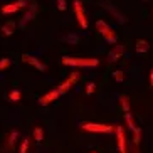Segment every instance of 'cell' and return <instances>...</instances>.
<instances>
[{
  "mask_svg": "<svg viewBox=\"0 0 153 153\" xmlns=\"http://www.w3.org/2000/svg\"><path fill=\"white\" fill-rule=\"evenodd\" d=\"M62 64L64 66H71V68H94L99 64V59L93 57H69L62 56Z\"/></svg>",
  "mask_w": 153,
  "mask_h": 153,
  "instance_id": "6da1fadb",
  "label": "cell"
},
{
  "mask_svg": "<svg viewBox=\"0 0 153 153\" xmlns=\"http://www.w3.org/2000/svg\"><path fill=\"white\" fill-rule=\"evenodd\" d=\"M81 128L84 131H91V133H111V131H116L114 126L103 125V123H82Z\"/></svg>",
  "mask_w": 153,
  "mask_h": 153,
  "instance_id": "7a4b0ae2",
  "label": "cell"
},
{
  "mask_svg": "<svg viewBox=\"0 0 153 153\" xmlns=\"http://www.w3.org/2000/svg\"><path fill=\"white\" fill-rule=\"evenodd\" d=\"M101 7H103L104 10H108L109 14H111L113 17L116 19V20H118L120 24H126V22H128V19H126L125 15H123L121 12H120V10H118L116 7H114V5H113L111 2H109V0H103V2H101Z\"/></svg>",
  "mask_w": 153,
  "mask_h": 153,
  "instance_id": "3957f363",
  "label": "cell"
},
{
  "mask_svg": "<svg viewBox=\"0 0 153 153\" xmlns=\"http://www.w3.org/2000/svg\"><path fill=\"white\" fill-rule=\"evenodd\" d=\"M74 14L77 17V24L81 25L82 29H88V19H86V14H84V9H82V4L81 0H74Z\"/></svg>",
  "mask_w": 153,
  "mask_h": 153,
  "instance_id": "277c9868",
  "label": "cell"
},
{
  "mask_svg": "<svg viewBox=\"0 0 153 153\" xmlns=\"http://www.w3.org/2000/svg\"><path fill=\"white\" fill-rule=\"evenodd\" d=\"M27 5V0H17V2H12V4H7L2 7V14L4 15H10V14H15L17 10H20L22 7Z\"/></svg>",
  "mask_w": 153,
  "mask_h": 153,
  "instance_id": "5b68a950",
  "label": "cell"
},
{
  "mask_svg": "<svg viewBox=\"0 0 153 153\" xmlns=\"http://www.w3.org/2000/svg\"><path fill=\"white\" fill-rule=\"evenodd\" d=\"M36 14H37V4H30V5H29V10L24 14L22 20L19 22V27H20V29H25V25H27L30 20H34Z\"/></svg>",
  "mask_w": 153,
  "mask_h": 153,
  "instance_id": "8992f818",
  "label": "cell"
},
{
  "mask_svg": "<svg viewBox=\"0 0 153 153\" xmlns=\"http://www.w3.org/2000/svg\"><path fill=\"white\" fill-rule=\"evenodd\" d=\"M22 61H24V62H27V64H30V66H34V68L39 69L41 72H44L45 69H47V68H45V64H44V62H41V61H39L37 57H34V56L24 54V56H22Z\"/></svg>",
  "mask_w": 153,
  "mask_h": 153,
  "instance_id": "52a82bcc",
  "label": "cell"
},
{
  "mask_svg": "<svg viewBox=\"0 0 153 153\" xmlns=\"http://www.w3.org/2000/svg\"><path fill=\"white\" fill-rule=\"evenodd\" d=\"M59 96H61L59 89H52V91H49L47 94H44L41 99H39V104H41V106H47V104H51L52 101H56Z\"/></svg>",
  "mask_w": 153,
  "mask_h": 153,
  "instance_id": "ba28073f",
  "label": "cell"
},
{
  "mask_svg": "<svg viewBox=\"0 0 153 153\" xmlns=\"http://www.w3.org/2000/svg\"><path fill=\"white\" fill-rule=\"evenodd\" d=\"M77 79H79V74H77V72H72V74H71V77H69V79H66V81H64L62 84H61V86L57 88V89H59V93H61V94H64V93H68V91L71 89V86L74 84V82H76Z\"/></svg>",
  "mask_w": 153,
  "mask_h": 153,
  "instance_id": "9c48e42d",
  "label": "cell"
},
{
  "mask_svg": "<svg viewBox=\"0 0 153 153\" xmlns=\"http://www.w3.org/2000/svg\"><path fill=\"white\" fill-rule=\"evenodd\" d=\"M123 52H125V45H116L114 49L109 51V54H108V62H116L118 59L123 56Z\"/></svg>",
  "mask_w": 153,
  "mask_h": 153,
  "instance_id": "30bf717a",
  "label": "cell"
},
{
  "mask_svg": "<svg viewBox=\"0 0 153 153\" xmlns=\"http://www.w3.org/2000/svg\"><path fill=\"white\" fill-rule=\"evenodd\" d=\"M116 138H118V150L120 152H125L126 150V138H125L123 126H116Z\"/></svg>",
  "mask_w": 153,
  "mask_h": 153,
  "instance_id": "8fae6325",
  "label": "cell"
},
{
  "mask_svg": "<svg viewBox=\"0 0 153 153\" xmlns=\"http://www.w3.org/2000/svg\"><path fill=\"white\" fill-rule=\"evenodd\" d=\"M15 27H17V25H15L14 20H9V22H5L4 25H2V29H0V34H2L4 37H9V36H12V34L15 32Z\"/></svg>",
  "mask_w": 153,
  "mask_h": 153,
  "instance_id": "7c38bea8",
  "label": "cell"
},
{
  "mask_svg": "<svg viewBox=\"0 0 153 153\" xmlns=\"http://www.w3.org/2000/svg\"><path fill=\"white\" fill-rule=\"evenodd\" d=\"M135 51L138 52V54H145V52H148L150 51V44L145 39H138L135 44Z\"/></svg>",
  "mask_w": 153,
  "mask_h": 153,
  "instance_id": "4fadbf2b",
  "label": "cell"
},
{
  "mask_svg": "<svg viewBox=\"0 0 153 153\" xmlns=\"http://www.w3.org/2000/svg\"><path fill=\"white\" fill-rule=\"evenodd\" d=\"M64 42H68L69 45H77L79 44V36L74 34V32H69V34L64 36Z\"/></svg>",
  "mask_w": 153,
  "mask_h": 153,
  "instance_id": "5bb4252c",
  "label": "cell"
},
{
  "mask_svg": "<svg viewBox=\"0 0 153 153\" xmlns=\"http://www.w3.org/2000/svg\"><path fill=\"white\" fill-rule=\"evenodd\" d=\"M103 37H104V41L108 42V44H116V42H118V37H116V34H114L113 29H109L108 32H104Z\"/></svg>",
  "mask_w": 153,
  "mask_h": 153,
  "instance_id": "9a60e30c",
  "label": "cell"
},
{
  "mask_svg": "<svg viewBox=\"0 0 153 153\" xmlns=\"http://www.w3.org/2000/svg\"><path fill=\"white\" fill-rule=\"evenodd\" d=\"M109 29H111V27H109V25L104 22V20H98V22H96V30H98L101 36H103L104 32H108Z\"/></svg>",
  "mask_w": 153,
  "mask_h": 153,
  "instance_id": "2e32d148",
  "label": "cell"
},
{
  "mask_svg": "<svg viewBox=\"0 0 153 153\" xmlns=\"http://www.w3.org/2000/svg\"><path fill=\"white\" fill-rule=\"evenodd\" d=\"M125 120H126V126H128V130L135 131L138 126L135 125V121H133V116H131L130 113H125Z\"/></svg>",
  "mask_w": 153,
  "mask_h": 153,
  "instance_id": "e0dca14e",
  "label": "cell"
},
{
  "mask_svg": "<svg viewBox=\"0 0 153 153\" xmlns=\"http://www.w3.org/2000/svg\"><path fill=\"white\" fill-rule=\"evenodd\" d=\"M120 104H121V108L125 113H130V101H128V96H120Z\"/></svg>",
  "mask_w": 153,
  "mask_h": 153,
  "instance_id": "ac0fdd59",
  "label": "cell"
},
{
  "mask_svg": "<svg viewBox=\"0 0 153 153\" xmlns=\"http://www.w3.org/2000/svg\"><path fill=\"white\" fill-rule=\"evenodd\" d=\"M140 141H141V130L136 128V130L133 131V145H135V148H138Z\"/></svg>",
  "mask_w": 153,
  "mask_h": 153,
  "instance_id": "d6986e66",
  "label": "cell"
},
{
  "mask_svg": "<svg viewBox=\"0 0 153 153\" xmlns=\"http://www.w3.org/2000/svg\"><path fill=\"white\" fill-rule=\"evenodd\" d=\"M34 140H36V141H39V143L44 140V130H42L41 126H37L36 130H34Z\"/></svg>",
  "mask_w": 153,
  "mask_h": 153,
  "instance_id": "ffe728a7",
  "label": "cell"
},
{
  "mask_svg": "<svg viewBox=\"0 0 153 153\" xmlns=\"http://www.w3.org/2000/svg\"><path fill=\"white\" fill-rule=\"evenodd\" d=\"M9 99H10V101H14V103L20 101V91H19V89L10 91V93H9Z\"/></svg>",
  "mask_w": 153,
  "mask_h": 153,
  "instance_id": "44dd1931",
  "label": "cell"
},
{
  "mask_svg": "<svg viewBox=\"0 0 153 153\" xmlns=\"http://www.w3.org/2000/svg\"><path fill=\"white\" fill-rule=\"evenodd\" d=\"M17 138H19V133H17V131H12L10 136H9V146H14L15 141H17Z\"/></svg>",
  "mask_w": 153,
  "mask_h": 153,
  "instance_id": "7402d4cb",
  "label": "cell"
},
{
  "mask_svg": "<svg viewBox=\"0 0 153 153\" xmlns=\"http://www.w3.org/2000/svg\"><path fill=\"white\" fill-rule=\"evenodd\" d=\"M9 66H10V59H7V57H2V59H0V71L7 69Z\"/></svg>",
  "mask_w": 153,
  "mask_h": 153,
  "instance_id": "603a6c76",
  "label": "cell"
},
{
  "mask_svg": "<svg viewBox=\"0 0 153 153\" xmlns=\"http://www.w3.org/2000/svg\"><path fill=\"white\" fill-rule=\"evenodd\" d=\"M114 79H116L118 82H123V79H125V74H123V71H114Z\"/></svg>",
  "mask_w": 153,
  "mask_h": 153,
  "instance_id": "cb8c5ba5",
  "label": "cell"
},
{
  "mask_svg": "<svg viewBox=\"0 0 153 153\" xmlns=\"http://www.w3.org/2000/svg\"><path fill=\"white\" fill-rule=\"evenodd\" d=\"M94 88H96L94 82H88V84H86V93H88V94H93V93H94Z\"/></svg>",
  "mask_w": 153,
  "mask_h": 153,
  "instance_id": "d4e9b609",
  "label": "cell"
},
{
  "mask_svg": "<svg viewBox=\"0 0 153 153\" xmlns=\"http://www.w3.org/2000/svg\"><path fill=\"white\" fill-rule=\"evenodd\" d=\"M56 2H57V9L59 10H66L68 9V2H66V0H56Z\"/></svg>",
  "mask_w": 153,
  "mask_h": 153,
  "instance_id": "484cf974",
  "label": "cell"
},
{
  "mask_svg": "<svg viewBox=\"0 0 153 153\" xmlns=\"http://www.w3.org/2000/svg\"><path fill=\"white\" fill-rule=\"evenodd\" d=\"M27 146H29V140H24L20 145V153H27Z\"/></svg>",
  "mask_w": 153,
  "mask_h": 153,
  "instance_id": "4316f807",
  "label": "cell"
},
{
  "mask_svg": "<svg viewBox=\"0 0 153 153\" xmlns=\"http://www.w3.org/2000/svg\"><path fill=\"white\" fill-rule=\"evenodd\" d=\"M150 86L153 88V69H152V72H150Z\"/></svg>",
  "mask_w": 153,
  "mask_h": 153,
  "instance_id": "83f0119b",
  "label": "cell"
},
{
  "mask_svg": "<svg viewBox=\"0 0 153 153\" xmlns=\"http://www.w3.org/2000/svg\"><path fill=\"white\" fill-rule=\"evenodd\" d=\"M120 153H128V152H126V150H125V152H120Z\"/></svg>",
  "mask_w": 153,
  "mask_h": 153,
  "instance_id": "f1b7e54d",
  "label": "cell"
},
{
  "mask_svg": "<svg viewBox=\"0 0 153 153\" xmlns=\"http://www.w3.org/2000/svg\"><path fill=\"white\" fill-rule=\"evenodd\" d=\"M93 153H96V152H93Z\"/></svg>",
  "mask_w": 153,
  "mask_h": 153,
  "instance_id": "f546056e",
  "label": "cell"
}]
</instances>
